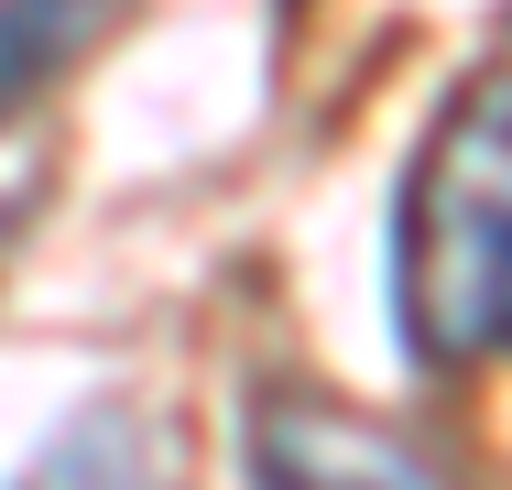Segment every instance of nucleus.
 Here are the masks:
<instances>
[{"mask_svg": "<svg viewBox=\"0 0 512 490\" xmlns=\"http://www.w3.org/2000/svg\"><path fill=\"white\" fill-rule=\"evenodd\" d=\"M382 284L414 371L512 360V77L458 88L414 142Z\"/></svg>", "mask_w": 512, "mask_h": 490, "instance_id": "f257e3e1", "label": "nucleus"}, {"mask_svg": "<svg viewBox=\"0 0 512 490\" xmlns=\"http://www.w3.org/2000/svg\"><path fill=\"white\" fill-rule=\"evenodd\" d=\"M240 469H251V490H447V469L404 425H382L316 382H262L240 403Z\"/></svg>", "mask_w": 512, "mask_h": 490, "instance_id": "f03ea898", "label": "nucleus"}, {"mask_svg": "<svg viewBox=\"0 0 512 490\" xmlns=\"http://www.w3.org/2000/svg\"><path fill=\"white\" fill-rule=\"evenodd\" d=\"M11 490H164V447H153V425H142L131 403H77V414L22 458Z\"/></svg>", "mask_w": 512, "mask_h": 490, "instance_id": "7ed1b4c3", "label": "nucleus"}, {"mask_svg": "<svg viewBox=\"0 0 512 490\" xmlns=\"http://www.w3.org/2000/svg\"><path fill=\"white\" fill-rule=\"evenodd\" d=\"M109 22H120V0H0V120H22Z\"/></svg>", "mask_w": 512, "mask_h": 490, "instance_id": "20e7f679", "label": "nucleus"}]
</instances>
